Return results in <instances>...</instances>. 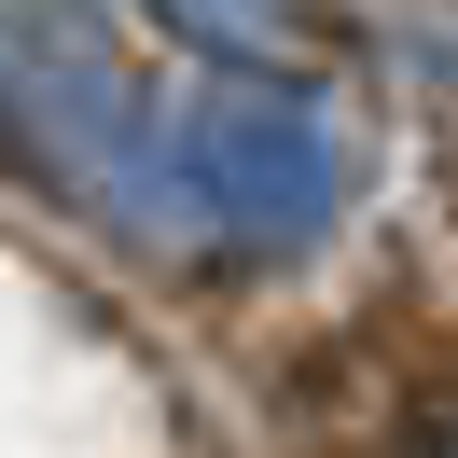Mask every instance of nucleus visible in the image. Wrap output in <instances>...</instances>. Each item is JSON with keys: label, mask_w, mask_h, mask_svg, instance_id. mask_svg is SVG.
Segmentation results:
<instances>
[{"label": "nucleus", "mask_w": 458, "mask_h": 458, "mask_svg": "<svg viewBox=\"0 0 458 458\" xmlns=\"http://www.w3.org/2000/svg\"><path fill=\"white\" fill-rule=\"evenodd\" d=\"M223 195L250 208V223H306V208H319V140H306V112L223 125Z\"/></svg>", "instance_id": "1"}]
</instances>
